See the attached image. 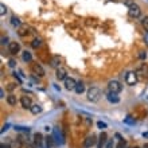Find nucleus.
<instances>
[{
	"label": "nucleus",
	"mask_w": 148,
	"mask_h": 148,
	"mask_svg": "<svg viewBox=\"0 0 148 148\" xmlns=\"http://www.w3.org/2000/svg\"><path fill=\"white\" fill-rule=\"evenodd\" d=\"M107 143H108V135L105 132H101V135L98 136L97 140V148H102Z\"/></svg>",
	"instance_id": "9d476101"
},
{
	"label": "nucleus",
	"mask_w": 148,
	"mask_h": 148,
	"mask_svg": "<svg viewBox=\"0 0 148 148\" xmlns=\"http://www.w3.org/2000/svg\"><path fill=\"white\" fill-rule=\"evenodd\" d=\"M7 102L10 104L11 107H15L16 102H18V98H16V96H14V94H10V96L7 97Z\"/></svg>",
	"instance_id": "6ab92c4d"
},
{
	"label": "nucleus",
	"mask_w": 148,
	"mask_h": 148,
	"mask_svg": "<svg viewBox=\"0 0 148 148\" xmlns=\"http://www.w3.org/2000/svg\"><path fill=\"white\" fill-rule=\"evenodd\" d=\"M135 148H140V147H135Z\"/></svg>",
	"instance_id": "c03bdc74"
},
{
	"label": "nucleus",
	"mask_w": 148,
	"mask_h": 148,
	"mask_svg": "<svg viewBox=\"0 0 148 148\" xmlns=\"http://www.w3.org/2000/svg\"><path fill=\"white\" fill-rule=\"evenodd\" d=\"M105 97H107V100L111 102V104H117V102H120V97H118V94H116V93L108 92Z\"/></svg>",
	"instance_id": "9b49d317"
},
{
	"label": "nucleus",
	"mask_w": 148,
	"mask_h": 148,
	"mask_svg": "<svg viewBox=\"0 0 148 148\" xmlns=\"http://www.w3.org/2000/svg\"><path fill=\"white\" fill-rule=\"evenodd\" d=\"M128 14H129L131 18H139V16L141 15V10H140V7L137 4L133 3L131 7H128Z\"/></svg>",
	"instance_id": "39448f33"
},
{
	"label": "nucleus",
	"mask_w": 148,
	"mask_h": 148,
	"mask_svg": "<svg viewBox=\"0 0 148 148\" xmlns=\"http://www.w3.org/2000/svg\"><path fill=\"white\" fill-rule=\"evenodd\" d=\"M116 148H127V141L121 139V140H118V144L116 145Z\"/></svg>",
	"instance_id": "bb28decb"
},
{
	"label": "nucleus",
	"mask_w": 148,
	"mask_h": 148,
	"mask_svg": "<svg viewBox=\"0 0 148 148\" xmlns=\"http://www.w3.org/2000/svg\"><path fill=\"white\" fill-rule=\"evenodd\" d=\"M45 141H46L47 148H53L54 145H57L55 140H54V137H53V136H47V137L45 139Z\"/></svg>",
	"instance_id": "dca6fc26"
},
{
	"label": "nucleus",
	"mask_w": 148,
	"mask_h": 148,
	"mask_svg": "<svg viewBox=\"0 0 148 148\" xmlns=\"http://www.w3.org/2000/svg\"><path fill=\"white\" fill-rule=\"evenodd\" d=\"M124 123L128 124V125H135L136 121H135V118H133L132 116H127V117L124 118Z\"/></svg>",
	"instance_id": "393cba45"
},
{
	"label": "nucleus",
	"mask_w": 148,
	"mask_h": 148,
	"mask_svg": "<svg viewBox=\"0 0 148 148\" xmlns=\"http://www.w3.org/2000/svg\"><path fill=\"white\" fill-rule=\"evenodd\" d=\"M114 145H113V140L111 139V140H108V143H107V147L105 148H113Z\"/></svg>",
	"instance_id": "473e14b6"
},
{
	"label": "nucleus",
	"mask_w": 148,
	"mask_h": 148,
	"mask_svg": "<svg viewBox=\"0 0 148 148\" xmlns=\"http://www.w3.org/2000/svg\"><path fill=\"white\" fill-rule=\"evenodd\" d=\"M43 136H42V133H39V132H36L35 135H34V137H32V141H34V145L35 147H41L42 145V143H43Z\"/></svg>",
	"instance_id": "4468645a"
},
{
	"label": "nucleus",
	"mask_w": 148,
	"mask_h": 148,
	"mask_svg": "<svg viewBox=\"0 0 148 148\" xmlns=\"http://www.w3.org/2000/svg\"><path fill=\"white\" fill-rule=\"evenodd\" d=\"M7 43H8V38H4V36H3V38H1V45H7Z\"/></svg>",
	"instance_id": "c9c22d12"
},
{
	"label": "nucleus",
	"mask_w": 148,
	"mask_h": 148,
	"mask_svg": "<svg viewBox=\"0 0 148 148\" xmlns=\"http://www.w3.org/2000/svg\"><path fill=\"white\" fill-rule=\"evenodd\" d=\"M31 70H32V73L35 74V76H38V77H45V69L39 65V63H32L31 65Z\"/></svg>",
	"instance_id": "423d86ee"
},
{
	"label": "nucleus",
	"mask_w": 148,
	"mask_h": 148,
	"mask_svg": "<svg viewBox=\"0 0 148 148\" xmlns=\"http://www.w3.org/2000/svg\"><path fill=\"white\" fill-rule=\"evenodd\" d=\"M11 24L14 26V27H20L22 26V22L19 18H16V16H12L11 18Z\"/></svg>",
	"instance_id": "4be33fe9"
},
{
	"label": "nucleus",
	"mask_w": 148,
	"mask_h": 148,
	"mask_svg": "<svg viewBox=\"0 0 148 148\" xmlns=\"http://www.w3.org/2000/svg\"><path fill=\"white\" fill-rule=\"evenodd\" d=\"M97 127L100 128V129H105L108 125H107V123H104V121H98V123H97Z\"/></svg>",
	"instance_id": "7c9ffc66"
},
{
	"label": "nucleus",
	"mask_w": 148,
	"mask_h": 148,
	"mask_svg": "<svg viewBox=\"0 0 148 148\" xmlns=\"http://www.w3.org/2000/svg\"><path fill=\"white\" fill-rule=\"evenodd\" d=\"M144 148H148V145H145V147H144Z\"/></svg>",
	"instance_id": "37998d69"
},
{
	"label": "nucleus",
	"mask_w": 148,
	"mask_h": 148,
	"mask_svg": "<svg viewBox=\"0 0 148 148\" xmlns=\"http://www.w3.org/2000/svg\"><path fill=\"white\" fill-rule=\"evenodd\" d=\"M144 41H145V45L148 46V32L145 34V38H144Z\"/></svg>",
	"instance_id": "58836bf2"
},
{
	"label": "nucleus",
	"mask_w": 148,
	"mask_h": 148,
	"mask_svg": "<svg viewBox=\"0 0 148 148\" xmlns=\"http://www.w3.org/2000/svg\"><path fill=\"white\" fill-rule=\"evenodd\" d=\"M0 97L1 98L4 97V90H3V89H0Z\"/></svg>",
	"instance_id": "ea45409f"
},
{
	"label": "nucleus",
	"mask_w": 148,
	"mask_h": 148,
	"mask_svg": "<svg viewBox=\"0 0 148 148\" xmlns=\"http://www.w3.org/2000/svg\"><path fill=\"white\" fill-rule=\"evenodd\" d=\"M22 58H23V61L24 62H31L32 61V55H31V53H28V51H23Z\"/></svg>",
	"instance_id": "412c9836"
},
{
	"label": "nucleus",
	"mask_w": 148,
	"mask_h": 148,
	"mask_svg": "<svg viewBox=\"0 0 148 148\" xmlns=\"http://www.w3.org/2000/svg\"><path fill=\"white\" fill-rule=\"evenodd\" d=\"M74 90H76L77 94H82V93L85 92V85H84V82H81V81L77 82V86Z\"/></svg>",
	"instance_id": "2eb2a0df"
},
{
	"label": "nucleus",
	"mask_w": 148,
	"mask_h": 148,
	"mask_svg": "<svg viewBox=\"0 0 148 148\" xmlns=\"http://www.w3.org/2000/svg\"><path fill=\"white\" fill-rule=\"evenodd\" d=\"M53 137L55 140L57 145H62V144L65 143V136H63V133L59 128H54L53 129Z\"/></svg>",
	"instance_id": "7ed1b4c3"
},
{
	"label": "nucleus",
	"mask_w": 148,
	"mask_h": 148,
	"mask_svg": "<svg viewBox=\"0 0 148 148\" xmlns=\"http://www.w3.org/2000/svg\"><path fill=\"white\" fill-rule=\"evenodd\" d=\"M98 139H96V135H90V136H87L85 139V141H84V148H92L93 145H96Z\"/></svg>",
	"instance_id": "0eeeda50"
},
{
	"label": "nucleus",
	"mask_w": 148,
	"mask_h": 148,
	"mask_svg": "<svg viewBox=\"0 0 148 148\" xmlns=\"http://www.w3.org/2000/svg\"><path fill=\"white\" fill-rule=\"evenodd\" d=\"M77 86V82L74 78H69L67 77L66 80H65V87H66L67 90H74Z\"/></svg>",
	"instance_id": "f8f14e48"
},
{
	"label": "nucleus",
	"mask_w": 148,
	"mask_h": 148,
	"mask_svg": "<svg viewBox=\"0 0 148 148\" xmlns=\"http://www.w3.org/2000/svg\"><path fill=\"white\" fill-rule=\"evenodd\" d=\"M41 45H42V41L38 39V38L31 42V47H32V49H38V47H41Z\"/></svg>",
	"instance_id": "b1692460"
},
{
	"label": "nucleus",
	"mask_w": 148,
	"mask_h": 148,
	"mask_svg": "<svg viewBox=\"0 0 148 148\" xmlns=\"http://www.w3.org/2000/svg\"><path fill=\"white\" fill-rule=\"evenodd\" d=\"M0 148H10V145H5V144H1V145H0Z\"/></svg>",
	"instance_id": "a19ab883"
},
{
	"label": "nucleus",
	"mask_w": 148,
	"mask_h": 148,
	"mask_svg": "<svg viewBox=\"0 0 148 148\" xmlns=\"http://www.w3.org/2000/svg\"><path fill=\"white\" fill-rule=\"evenodd\" d=\"M59 63H61V58L59 57H54L53 59H51V62H50V66L51 67H59Z\"/></svg>",
	"instance_id": "a211bd4d"
},
{
	"label": "nucleus",
	"mask_w": 148,
	"mask_h": 148,
	"mask_svg": "<svg viewBox=\"0 0 148 148\" xmlns=\"http://www.w3.org/2000/svg\"><path fill=\"white\" fill-rule=\"evenodd\" d=\"M55 77H57V80L58 81H65L67 78V72H66V69L65 67H58L57 69V72H55Z\"/></svg>",
	"instance_id": "6e6552de"
},
{
	"label": "nucleus",
	"mask_w": 148,
	"mask_h": 148,
	"mask_svg": "<svg viewBox=\"0 0 148 148\" xmlns=\"http://www.w3.org/2000/svg\"><path fill=\"white\" fill-rule=\"evenodd\" d=\"M15 131H18V132H30V128H28V127H20V125H16Z\"/></svg>",
	"instance_id": "a878e982"
},
{
	"label": "nucleus",
	"mask_w": 148,
	"mask_h": 148,
	"mask_svg": "<svg viewBox=\"0 0 148 148\" xmlns=\"http://www.w3.org/2000/svg\"><path fill=\"white\" fill-rule=\"evenodd\" d=\"M8 51H10L12 55H15V54H18L20 51V45L18 42H10L8 43Z\"/></svg>",
	"instance_id": "1a4fd4ad"
},
{
	"label": "nucleus",
	"mask_w": 148,
	"mask_h": 148,
	"mask_svg": "<svg viewBox=\"0 0 148 148\" xmlns=\"http://www.w3.org/2000/svg\"><path fill=\"white\" fill-rule=\"evenodd\" d=\"M20 104L24 109H31V107L34 105V104L31 102V98L28 97V96H23V97L20 98Z\"/></svg>",
	"instance_id": "ddd939ff"
},
{
	"label": "nucleus",
	"mask_w": 148,
	"mask_h": 148,
	"mask_svg": "<svg viewBox=\"0 0 148 148\" xmlns=\"http://www.w3.org/2000/svg\"><path fill=\"white\" fill-rule=\"evenodd\" d=\"M147 70H148L147 66H145V65H141V66L136 70V74H139V76H145V74H147Z\"/></svg>",
	"instance_id": "5701e85b"
},
{
	"label": "nucleus",
	"mask_w": 148,
	"mask_h": 148,
	"mask_svg": "<svg viewBox=\"0 0 148 148\" xmlns=\"http://www.w3.org/2000/svg\"><path fill=\"white\" fill-rule=\"evenodd\" d=\"M101 96H102V93L98 87H90L87 90V100L90 102H97L101 98Z\"/></svg>",
	"instance_id": "f257e3e1"
},
{
	"label": "nucleus",
	"mask_w": 148,
	"mask_h": 148,
	"mask_svg": "<svg viewBox=\"0 0 148 148\" xmlns=\"http://www.w3.org/2000/svg\"><path fill=\"white\" fill-rule=\"evenodd\" d=\"M145 57H147V54H145L144 51H140V54H139V58H140V59H145Z\"/></svg>",
	"instance_id": "72a5a7b5"
},
{
	"label": "nucleus",
	"mask_w": 148,
	"mask_h": 148,
	"mask_svg": "<svg viewBox=\"0 0 148 148\" xmlns=\"http://www.w3.org/2000/svg\"><path fill=\"white\" fill-rule=\"evenodd\" d=\"M141 24H143V27H144V28H145V30L148 31V16L143 18V20H141Z\"/></svg>",
	"instance_id": "c85d7f7f"
},
{
	"label": "nucleus",
	"mask_w": 148,
	"mask_h": 148,
	"mask_svg": "<svg viewBox=\"0 0 148 148\" xmlns=\"http://www.w3.org/2000/svg\"><path fill=\"white\" fill-rule=\"evenodd\" d=\"M26 34H28V31H27V27H22L20 30H19V35H20V36H24Z\"/></svg>",
	"instance_id": "c756f323"
},
{
	"label": "nucleus",
	"mask_w": 148,
	"mask_h": 148,
	"mask_svg": "<svg viewBox=\"0 0 148 148\" xmlns=\"http://www.w3.org/2000/svg\"><path fill=\"white\" fill-rule=\"evenodd\" d=\"M8 128H10V124H5L4 127L1 128V133H4L5 131H7V129H8Z\"/></svg>",
	"instance_id": "f704fd0d"
},
{
	"label": "nucleus",
	"mask_w": 148,
	"mask_h": 148,
	"mask_svg": "<svg viewBox=\"0 0 148 148\" xmlns=\"http://www.w3.org/2000/svg\"><path fill=\"white\" fill-rule=\"evenodd\" d=\"M5 12H7V7H5V5L3 4V3H1V4H0V15L4 16V15H5Z\"/></svg>",
	"instance_id": "cd10ccee"
},
{
	"label": "nucleus",
	"mask_w": 148,
	"mask_h": 148,
	"mask_svg": "<svg viewBox=\"0 0 148 148\" xmlns=\"http://www.w3.org/2000/svg\"><path fill=\"white\" fill-rule=\"evenodd\" d=\"M10 148H22V140L20 139L12 140V141L10 143Z\"/></svg>",
	"instance_id": "aec40b11"
},
{
	"label": "nucleus",
	"mask_w": 148,
	"mask_h": 148,
	"mask_svg": "<svg viewBox=\"0 0 148 148\" xmlns=\"http://www.w3.org/2000/svg\"><path fill=\"white\" fill-rule=\"evenodd\" d=\"M108 90H109V92H112V93L118 94V93L123 90V85H121L118 81H116V80H112V81L108 82Z\"/></svg>",
	"instance_id": "f03ea898"
},
{
	"label": "nucleus",
	"mask_w": 148,
	"mask_h": 148,
	"mask_svg": "<svg viewBox=\"0 0 148 148\" xmlns=\"http://www.w3.org/2000/svg\"><path fill=\"white\" fill-rule=\"evenodd\" d=\"M8 66H10V67H15L16 66V61H15V59H12V58H11L10 61H8Z\"/></svg>",
	"instance_id": "2f4dec72"
},
{
	"label": "nucleus",
	"mask_w": 148,
	"mask_h": 148,
	"mask_svg": "<svg viewBox=\"0 0 148 148\" xmlns=\"http://www.w3.org/2000/svg\"><path fill=\"white\" fill-rule=\"evenodd\" d=\"M30 111H31L32 114H39V113L42 112V107H41V105H38V104H34V105L31 107Z\"/></svg>",
	"instance_id": "f3484780"
},
{
	"label": "nucleus",
	"mask_w": 148,
	"mask_h": 148,
	"mask_svg": "<svg viewBox=\"0 0 148 148\" xmlns=\"http://www.w3.org/2000/svg\"><path fill=\"white\" fill-rule=\"evenodd\" d=\"M12 89H15V84H10L8 85V90H12Z\"/></svg>",
	"instance_id": "e433bc0d"
},
{
	"label": "nucleus",
	"mask_w": 148,
	"mask_h": 148,
	"mask_svg": "<svg viewBox=\"0 0 148 148\" xmlns=\"http://www.w3.org/2000/svg\"><path fill=\"white\" fill-rule=\"evenodd\" d=\"M143 136H144V137H148V132H144V133H143Z\"/></svg>",
	"instance_id": "79ce46f5"
},
{
	"label": "nucleus",
	"mask_w": 148,
	"mask_h": 148,
	"mask_svg": "<svg viewBox=\"0 0 148 148\" xmlns=\"http://www.w3.org/2000/svg\"><path fill=\"white\" fill-rule=\"evenodd\" d=\"M125 82H127V85H129V86L136 85V82H137V74H136V72L127 73L125 74Z\"/></svg>",
	"instance_id": "20e7f679"
},
{
	"label": "nucleus",
	"mask_w": 148,
	"mask_h": 148,
	"mask_svg": "<svg viewBox=\"0 0 148 148\" xmlns=\"http://www.w3.org/2000/svg\"><path fill=\"white\" fill-rule=\"evenodd\" d=\"M26 148H35V145H32V144L27 143V144H26Z\"/></svg>",
	"instance_id": "4c0bfd02"
}]
</instances>
